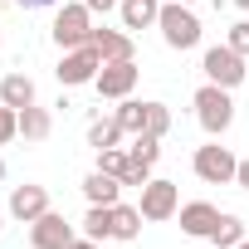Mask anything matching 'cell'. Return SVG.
I'll return each mask as SVG.
<instances>
[{
    "mask_svg": "<svg viewBox=\"0 0 249 249\" xmlns=\"http://www.w3.org/2000/svg\"><path fill=\"white\" fill-rule=\"evenodd\" d=\"M191 103H196V122L205 127V137H225V132L234 127V98H230V88L200 83Z\"/></svg>",
    "mask_w": 249,
    "mask_h": 249,
    "instance_id": "cell-1",
    "label": "cell"
},
{
    "mask_svg": "<svg viewBox=\"0 0 249 249\" xmlns=\"http://www.w3.org/2000/svg\"><path fill=\"white\" fill-rule=\"evenodd\" d=\"M157 30H161V39H166V49H196L200 44V15L186 5V0H161V20H157Z\"/></svg>",
    "mask_w": 249,
    "mask_h": 249,
    "instance_id": "cell-2",
    "label": "cell"
},
{
    "mask_svg": "<svg viewBox=\"0 0 249 249\" xmlns=\"http://www.w3.org/2000/svg\"><path fill=\"white\" fill-rule=\"evenodd\" d=\"M93 10L83 5V0H64L59 5V15H54V44L59 49H83V44H93Z\"/></svg>",
    "mask_w": 249,
    "mask_h": 249,
    "instance_id": "cell-3",
    "label": "cell"
},
{
    "mask_svg": "<svg viewBox=\"0 0 249 249\" xmlns=\"http://www.w3.org/2000/svg\"><path fill=\"white\" fill-rule=\"evenodd\" d=\"M191 171H196L205 186H230V181H234V171H239V157H234L230 147H220V137H210L205 147H196Z\"/></svg>",
    "mask_w": 249,
    "mask_h": 249,
    "instance_id": "cell-4",
    "label": "cell"
},
{
    "mask_svg": "<svg viewBox=\"0 0 249 249\" xmlns=\"http://www.w3.org/2000/svg\"><path fill=\"white\" fill-rule=\"evenodd\" d=\"M200 69H205V83H220V88H230V93H234V88L244 83V73H249V69H244V54H234L230 44H210V49L200 54Z\"/></svg>",
    "mask_w": 249,
    "mask_h": 249,
    "instance_id": "cell-5",
    "label": "cell"
},
{
    "mask_svg": "<svg viewBox=\"0 0 249 249\" xmlns=\"http://www.w3.org/2000/svg\"><path fill=\"white\" fill-rule=\"evenodd\" d=\"M98 69H103V54H98L93 44H83V49H64V59H59L54 78H59L64 88H83V83H93V78H98Z\"/></svg>",
    "mask_w": 249,
    "mask_h": 249,
    "instance_id": "cell-6",
    "label": "cell"
},
{
    "mask_svg": "<svg viewBox=\"0 0 249 249\" xmlns=\"http://www.w3.org/2000/svg\"><path fill=\"white\" fill-rule=\"evenodd\" d=\"M137 78H142L137 59H117V64H103V69H98L93 88H98V98H112V103H122V98H132Z\"/></svg>",
    "mask_w": 249,
    "mask_h": 249,
    "instance_id": "cell-7",
    "label": "cell"
},
{
    "mask_svg": "<svg viewBox=\"0 0 249 249\" xmlns=\"http://www.w3.org/2000/svg\"><path fill=\"white\" fill-rule=\"evenodd\" d=\"M137 210H142V220H171L176 210H181V186L176 181H147L142 186V200H137Z\"/></svg>",
    "mask_w": 249,
    "mask_h": 249,
    "instance_id": "cell-8",
    "label": "cell"
},
{
    "mask_svg": "<svg viewBox=\"0 0 249 249\" xmlns=\"http://www.w3.org/2000/svg\"><path fill=\"white\" fill-rule=\"evenodd\" d=\"M78 234H73V225L59 215V210H44L35 225H30V244L35 249H69Z\"/></svg>",
    "mask_w": 249,
    "mask_h": 249,
    "instance_id": "cell-9",
    "label": "cell"
},
{
    "mask_svg": "<svg viewBox=\"0 0 249 249\" xmlns=\"http://www.w3.org/2000/svg\"><path fill=\"white\" fill-rule=\"evenodd\" d=\"M44 210H54L49 205V191L44 186H35V181H25V186H15L10 191V215L20 220V225H35Z\"/></svg>",
    "mask_w": 249,
    "mask_h": 249,
    "instance_id": "cell-10",
    "label": "cell"
},
{
    "mask_svg": "<svg viewBox=\"0 0 249 249\" xmlns=\"http://www.w3.org/2000/svg\"><path fill=\"white\" fill-rule=\"evenodd\" d=\"M176 215H181V234H191V239H210L215 225H220V210L210 200H186Z\"/></svg>",
    "mask_w": 249,
    "mask_h": 249,
    "instance_id": "cell-11",
    "label": "cell"
},
{
    "mask_svg": "<svg viewBox=\"0 0 249 249\" xmlns=\"http://www.w3.org/2000/svg\"><path fill=\"white\" fill-rule=\"evenodd\" d=\"M93 49L103 54V64H117V59H137L132 30H107V25H98V30H93Z\"/></svg>",
    "mask_w": 249,
    "mask_h": 249,
    "instance_id": "cell-12",
    "label": "cell"
},
{
    "mask_svg": "<svg viewBox=\"0 0 249 249\" xmlns=\"http://www.w3.org/2000/svg\"><path fill=\"white\" fill-rule=\"evenodd\" d=\"M122 191H127V186H122L117 176H107V171H88V176H83V196H88V205H117Z\"/></svg>",
    "mask_w": 249,
    "mask_h": 249,
    "instance_id": "cell-13",
    "label": "cell"
},
{
    "mask_svg": "<svg viewBox=\"0 0 249 249\" xmlns=\"http://www.w3.org/2000/svg\"><path fill=\"white\" fill-rule=\"evenodd\" d=\"M117 15H122V30H152L161 20V0H122Z\"/></svg>",
    "mask_w": 249,
    "mask_h": 249,
    "instance_id": "cell-14",
    "label": "cell"
},
{
    "mask_svg": "<svg viewBox=\"0 0 249 249\" xmlns=\"http://www.w3.org/2000/svg\"><path fill=\"white\" fill-rule=\"evenodd\" d=\"M49 132H54V112H49V107H39V103L20 107V137H25V142H44Z\"/></svg>",
    "mask_w": 249,
    "mask_h": 249,
    "instance_id": "cell-15",
    "label": "cell"
},
{
    "mask_svg": "<svg viewBox=\"0 0 249 249\" xmlns=\"http://www.w3.org/2000/svg\"><path fill=\"white\" fill-rule=\"evenodd\" d=\"M0 103H5V107H30L35 103V78L30 73H5V78H0Z\"/></svg>",
    "mask_w": 249,
    "mask_h": 249,
    "instance_id": "cell-16",
    "label": "cell"
},
{
    "mask_svg": "<svg viewBox=\"0 0 249 249\" xmlns=\"http://www.w3.org/2000/svg\"><path fill=\"white\" fill-rule=\"evenodd\" d=\"M112 117L122 122V132H127V137H137V132H147V117H152V98H147V103H142V98H122Z\"/></svg>",
    "mask_w": 249,
    "mask_h": 249,
    "instance_id": "cell-17",
    "label": "cell"
},
{
    "mask_svg": "<svg viewBox=\"0 0 249 249\" xmlns=\"http://www.w3.org/2000/svg\"><path fill=\"white\" fill-rule=\"evenodd\" d=\"M112 239H122V244H132V239H142V210L137 205H112Z\"/></svg>",
    "mask_w": 249,
    "mask_h": 249,
    "instance_id": "cell-18",
    "label": "cell"
},
{
    "mask_svg": "<svg viewBox=\"0 0 249 249\" xmlns=\"http://www.w3.org/2000/svg\"><path fill=\"white\" fill-rule=\"evenodd\" d=\"M122 137H127V132H122L117 117H98V122H88V147H93V152H107V147H117Z\"/></svg>",
    "mask_w": 249,
    "mask_h": 249,
    "instance_id": "cell-19",
    "label": "cell"
},
{
    "mask_svg": "<svg viewBox=\"0 0 249 249\" xmlns=\"http://www.w3.org/2000/svg\"><path fill=\"white\" fill-rule=\"evenodd\" d=\"M83 234H88V239H112V205H88Z\"/></svg>",
    "mask_w": 249,
    "mask_h": 249,
    "instance_id": "cell-20",
    "label": "cell"
},
{
    "mask_svg": "<svg viewBox=\"0 0 249 249\" xmlns=\"http://www.w3.org/2000/svg\"><path fill=\"white\" fill-rule=\"evenodd\" d=\"M239 239H244V220H239V215H220V225H215L210 244H215V249H234Z\"/></svg>",
    "mask_w": 249,
    "mask_h": 249,
    "instance_id": "cell-21",
    "label": "cell"
},
{
    "mask_svg": "<svg viewBox=\"0 0 249 249\" xmlns=\"http://www.w3.org/2000/svg\"><path fill=\"white\" fill-rule=\"evenodd\" d=\"M127 157H132V161H142V166H157V157H161V137L137 132V137H132V147H127Z\"/></svg>",
    "mask_w": 249,
    "mask_h": 249,
    "instance_id": "cell-22",
    "label": "cell"
},
{
    "mask_svg": "<svg viewBox=\"0 0 249 249\" xmlns=\"http://www.w3.org/2000/svg\"><path fill=\"white\" fill-rule=\"evenodd\" d=\"M132 166V157H127V147H107V152H98V171H107V176H117L122 181V171Z\"/></svg>",
    "mask_w": 249,
    "mask_h": 249,
    "instance_id": "cell-23",
    "label": "cell"
},
{
    "mask_svg": "<svg viewBox=\"0 0 249 249\" xmlns=\"http://www.w3.org/2000/svg\"><path fill=\"white\" fill-rule=\"evenodd\" d=\"M147 132H152V137H166V132H171V107H166V103H157V98H152V117H147Z\"/></svg>",
    "mask_w": 249,
    "mask_h": 249,
    "instance_id": "cell-24",
    "label": "cell"
},
{
    "mask_svg": "<svg viewBox=\"0 0 249 249\" xmlns=\"http://www.w3.org/2000/svg\"><path fill=\"white\" fill-rule=\"evenodd\" d=\"M225 44H230L234 54H244V59H249V20H234V25H230V35H225Z\"/></svg>",
    "mask_w": 249,
    "mask_h": 249,
    "instance_id": "cell-25",
    "label": "cell"
},
{
    "mask_svg": "<svg viewBox=\"0 0 249 249\" xmlns=\"http://www.w3.org/2000/svg\"><path fill=\"white\" fill-rule=\"evenodd\" d=\"M10 137H20V112H15V107H5V103H0V147H5Z\"/></svg>",
    "mask_w": 249,
    "mask_h": 249,
    "instance_id": "cell-26",
    "label": "cell"
},
{
    "mask_svg": "<svg viewBox=\"0 0 249 249\" xmlns=\"http://www.w3.org/2000/svg\"><path fill=\"white\" fill-rule=\"evenodd\" d=\"M83 5H88L93 15H107V10H117V5H122V0H83Z\"/></svg>",
    "mask_w": 249,
    "mask_h": 249,
    "instance_id": "cell-27",
    "label": "cell"
},
{
    "mask_svg": "<svg viewBox=\"0 0 249 249\" xmlns=\"http://www.w3.org/2000/svg\"><path fill=\"white\" fill-rule=\"evenodd\" d=\"M234 186H239V191H249V157L239 161V171H234Z\"/></svg>",
    "mask_w": 249,
    "mask_h": 249,
    "instance_id": "cell-28",
    "label": "cell"
},
{
    "mask_svg": "<svg viewBox=\"0 0 249 249\" xmlns=\"http://www.w3.org/2000/svg\"><path fill=\"white\" fill-rule=\"evenodd\" d=\"M20 10H44V5H64V0H15Z\"/></svg>",
    "mask_w": 249,
    "mask_h": 249,
    "instance_id": "cell-29",
    "label": "cell"
},
{
    "mask_svg": "<svg viewBox=\"0 0 249 249\" xmlns=\"http://www.w3.org/2000/svg\"><path fill=\"white\" fill-rule=\"evenodd\" d=\"M69 249H98V239H88V234H83V239H73Z\"/></svg>",
    "mask_w": 249,
    "mask_h": 249,
    "instance_id": "cell-30",
    "label": "cell"
},
{
    "mask_svg": "<svg viewBox=\"0 0 249 249\" xmlns=\"http://www.w3.org/2000/svg\"><path fill=\"white\" fill-rule=\"evenodd\" d=\"M0 181H5V157H0Z\"/></svg>",
    "mask_w": 249,
    "mask_h": 249,
    "instance_id": "cell-31",
    "label": "cell"
},
{
    "mask_svg": "<svg viewBox=\"0 0 249 249\" xmlns=\"http://www.w3.org/2000/svg\"><path fill=\"white\" fill-rule=\"evenodd\" d=\"M234 5H239V10H249V0H234Z\"/></svg>",
    "mask_w": 249,
    "mask_h": 249,
    "instance_id": "cell-32",
    "label": "cell"
},
{
    "mask_svg": "<svg viewBox=\"0 0 249 249\" xmlns=\"http://www.w3.org/2000/svg\"><path fill=\"white\" fill-rule=\"evenodd\" d=\"M234 249H249V239H239V244H234Z\"/></svg>",
    "mask_w": 249,
    "mask_h": 249,
    "instance_id": "cell-33",
    "label": "cell"
},
{
    "mask_svg": "<svg viewBox=\"0 0 249 249\" xmlns=\"http://www.w3.org/2000/svg\"><path fill=\"white\" fill-rule=\"evenodd\" d=\"M0 44H5V30H0Z\"/></svg>",
    "mask_w": 249,
    "mask_h": 249,
    "instance_id": "cell-34",
    "label": "cell"
},
{
    "mask_svg": "<svg viewBox=\"0 0 249 249\" xmlns=\"http://www.w3.org/2000/svg\"><path fill=\"white\" fill-rule=\"evenodd\" d=\"M186 5H200V0H186Z\"/></svg>",
    "mask_w": 249,
    "mask_h": 249,
    "instance_id": "cell-35",
    "label": "cell"
}]
</instances>
